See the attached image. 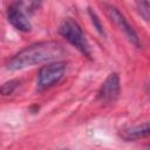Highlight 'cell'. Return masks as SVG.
<instances>
[{
	"instance_id": "obj_4",
	"label": "cell",
	"mask_w": 150,
	"mask_h": 150,
	"mask_svg": "<svg viewBox=\"0 0 150 150\" xmlns=\"http://www.w3.org/2000/svg\"><path fill=\"white\" fill-rule=\"evenodd\" d=\"M104 9H105V14H107L108 19L124 34V36L128 39V41L130 43H132L135 47L141 48L139 38H138L137 33L135 32V29L132 28V26L127 21L125 16L112 5H105Z\"/></svg>"
},
{
	"instance_id": "obj_2",
	"label": "cell",
	"mask_w": 150,
	"mask_h": 150,
	"mask_svg": "<svg viewBox=\"0 0 150 150\" xmlns=\"http://www.w3.org/2000/svg\"><path fill=\"white\" fill-rule=\"evenodd\" d=\"M60 35L66 39L73 47H75L83 56L91 59V52L89 43L86 39V35L81 28V26L73 20L71 18H66L59 25Z\"/></svg>"
},
{
	"instance_id": "obj_7",
	"label": "cell",
	"mask_w": 150,
	"mask_h": 150,
	"mask_svg": "<svg viewBox=\"0 0 150 150\" xmlns=\"http://www.w3.org/2000/svg\"><path fill=\"white\" fill-rule=\"evenodd\" d=\"M149 134H150L149 123L145 122L143 124L124 128L123 130H121L120 136L124 141L130 142V141H136V139H141V138H146L149 136Z\"/></svg>"
},
{
	"instance_id": "obj_11",
	"label": "cell",
	"mask_w": 150,
	"mask_h": 150,
	"mask_svg": "<svg viewBox=\"0 0 150 150\" xmlns=\"http://www.w3.org/2000/svg\"><path fill=\"white\" fill-rule=\"evenodd\" d=\"M88 13H89V16L91 19V22L94 25V27L96 28V30L98 32V34H101L102 36H104V30H103V27H102V23H101V20L98 19V16L96 15L95 12H93L90 8L88 9Z\"/></svg>"
},
{
	"instance_id": "obj_10",
	"label": "cell",
	"mask_w": 150,
	"mask_h": 150,
	"mask_svg": "<svg viewBox=\"0 0 150 150\" xmlns=\"http://www.w3.org/2000/svg\"><path fill=\"white\" fill-rule=\"evenodd\" d=\"M136 8H137L138 14L148 22L149 21V13H150L149 1L148 0H136Z\"/></svg>"
},
{
	"instance_id": "obj_8",
	"label": "cell",
	"mask_w": 150,
	"mask_h": 150,
	"mask_svg": "<svg viewBox=\"0 0 150 150\" xmlns=\"http://www.w3.org/2000/svg\"><path fill=\"white\" fill-rule=\"evenodd\" d=\"M41 2L42 0H16L15 4L29 15L39 9V7L41 6Z\"/></svg>"
},
{
	"instance_id": "obj_3",
	"label": "cell",
	"mask_w": 150,
	"mask_h": 150,
	"mask_svg": "<svg viewBox=\"0 0 150 150\" xmlns=\"http://www.w3.org/2000/svg\"><path fill=\"white\" fill-rule=\"evenodd\" d=\"M66 69H67V63L64 61H57V60L50 61L43 67H41L38 73V80H36L38 90L42 91L59 83L61 79L64 76Z\"/></svg>"
},
{
	"instance_id": "obj_1",
	"label": "cell",
	"mask_w": 150,
	"mask_h": 150,
	"mask_svg": "<svg viewBox=\"0 0 150 150\" xmlns=\"http://www.w3.org/2000/svg\"><path fill=\"white\" fill-rule=\"evenodd\" d=\"M63 53L62 45L56 41H39L25 47L9 57L6 61V68L9 70H20L43 62L55 61Z\"/></svg>"
},
{
	"instance_id": "obj_6",
	"label": "cell",
	"mask_w": 150,
	"mask_h": 150,
	"mask_svg": "<svg viewBox=\"0 0 150 150\" xmlns=\"http://www.w3.org/2000/svg\"><path fill=\"white\" fill-rule=\"evenodd\" d=\"M8 22L20 32H29L32 29V23L28 19V14L22 11L16 4H13L7 9Z\"/></svg>"
},
{
	"instance_id": "obj_5",
	"label": "cell",
	"mask_w": 150,
	"mask_h": 150,
	"mask_svg": "<svg viewBox=\"0 0 150 150\" xmlns=\"http://www.w3.org/2000/svg\"><path fill=\"white\" fill-rule=\"evenodd\" d=\"M121 94V80L117 73H111L101 84L97 98L104 105L114 104Z\"/></svg>"
},
{
	"instance_id": "obj_9",
	"label": "cell",
	"mask_w": 150,
	"mask_h": 150,
	"mask_svg": "<svg viewBox=\"0 0 150 150\" xmlns=\"http://www.w3.org/2000/svg\"><path fill=\"white\" fill-rule=\"evenodd\" d=\"M19 86H20V80H18V79L6 81L0 86V95L1 96H9L16 90V88Z\"/></svg>"
}]
</instances>
